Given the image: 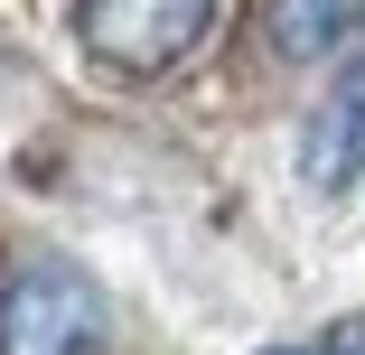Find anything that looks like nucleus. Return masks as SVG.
I'll return each instance as SVG.
<instances>
[{"instance_id":"1","label":"nucleus","mask_w":365,"mask_h":355,"mask_svg":"<svg viewBox=\"0 0 365 355\" xmlns=\"http://www.w3.org/2000/svg\"><path fill=\"white\" fill-rule=\"evenodd\" d=\"M103 300L66 262H19L0 280V355H94Z\"/></svg>"},{"instance_id":"2","label":"nucleus","mask_w":365,"mask_h":355,"mask_svg":"<svg viewBox=\"0 0 365 355\" xmlns=\"http://www.w3.org/2000/svg\"><path fill=\"white\" fill-rule=\"evenodd\" d=\"M215 19V0H76V38L85 56L122 65V75H160L178 65Z\"/></svg>"},{"instance_id":"3","label":"nucleus","mask_w":365,"mask_h":355,"mask_svg":"<svg viewBox=\"0 0 365 355\" xmlns=\"http://www.w3.org/2000/svg\"><path fill=\"white\" fill-rule=\"evenodd\" d=\"M300 169H309L319 196H337V187L365 178V56L328 85V103L309 112V150H300Z\"/></svg>"},{"instance_id":"4","label":"nucleus","mask_w":365,"mask_h":355,"mask_svg":"<svg viewBox=\"0 0 365 355\" xmlns=\"http://www.w3.org/2000/svg\"><path fill=\"white\" fill-rule=\"evenodd\" d=\"M356 28H365V0H262V38H272V56H290V65L346 47Z\"/></svg>"},{"instance_id":"5","label":"nucleus","mask_w":365,"mask_h":355,"mask_svg":"<svg viewBox=\"0 0 365 355\" xmlns=\"http://www.w3.org/2000/svg\"><path fill=\"white\" fill-rule=\"evenodd\" d=\"M328 355H365V318H346V327L328 337Z\"/></svg>"},{"instance_id":"6","label":"nucleus","mask_w":365,"mask_h":355,"mask_svg":"<svg viewBox=\"0 0 365 355\" xmlns=\"http://www.w3.org/2000/svg\"><path fill=\"white\" fill-rule=\"evenodd\" d=\"M262 355H300V346H262Z\"/></svg>"}]
</instances>
